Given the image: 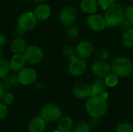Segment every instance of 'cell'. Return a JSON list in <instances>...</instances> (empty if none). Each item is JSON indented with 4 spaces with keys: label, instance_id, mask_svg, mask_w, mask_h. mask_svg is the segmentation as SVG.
<instances>
[{
    "label": "cell",
    "instance_id": "44dd1931",
    "mask_svg": "<svg viewBox=\"0 0 133 132\" xmlns=\"http://www.w3.org/2000/svg\"><path fill=\"white\" fill-rule=\"evenodd\" d=\"M11 71L9 61L2 58L0 60V79L7 77Z\"/></svg>",
    "mask_w": 133,
    "mask_h": 132
},
{
    "label": "cell",
    "instance_id": "d6a6232c",
    "mask_svg": "<svg viewBox=\"0 0 133 132\" xmlns=\"http://www.w3.org/2000/svg\"><path fill=\"white\" fill-rule=\"evenodd\" d=\"M8 77H9V79L10 82H11L12 86H16L19 83L17 75H16V74H12V75H9Z\"/></svg>",
    "mask_w": 133,
    "mask_h": 132
},
{
    "label": "cell",
    "instance_id": "7c38bea8",
    "mask_svg": "<svg viewBox=\"0 0 133 132\" xmlns=\"http://www.w3.org/2000/svg\"><path fill=\"white\" fill-rule=\"evenodd\" d=\"M73 95L78 99H87L91 96V88L89 84L84 82L75 83L72 88Z\"/></svg>",
    "mask_w": 133,
    "mask_h": 132
},
{
    "label": "cell",
    "instance_id": "d6986e66",
    "mask_svg": "<svg viewBox=\"0 0 133 132\" xmlns=\"http://www.w3.org/2000/svg\"><path fill=\"white\" fill-rule=\"evenodd\" d=\"M26 43L22 37L15 38L10 44V49L13 54H23L26 48Z\"/></svg>",
    "mask_w": 133,
    "mask_h": 132
},
{
    "label": "cell",
    "instance_id": "f35d334b",
    "mask_svg": "<svg viewBox=\"0 0 133 132\" xmlns=\"http://www.w3.org/2000/svg\"><path fill=\"white\" fill-rule=\"evenodd\" d=\"M2 55H3V52H2V48L0 47V60L2 58Z\"/></svg>",
    "mask_w": 133,
    "mask_h": 132
},
{
    "label": "cell",
    "instance_id": "1f68e13d",
    "mask_svg": "<svg viewBox=\"0 0 133 132\" xmlns=\"http://www.w3.org/2000/svg\"><path fill=\"white\" fill-rule=\"evenodd\" d=\"M8 114V109L7 106L5 105L3 103H0V121L5 119Z\"/></svg>",
    "mask_w": 133,
    "mask_h": 132
},
{
    "label": "cell",
    "instance_id": "cb8c5ba5",
    "mask_svg": "<svg viewBox=\"0 0 133 132\" xmlns=\"http://www.w3.org/2000/svg\"><path fill=\"white\" fill-rule=\"evenodd\" d=\"M66 35L71 38V39H74L76 38V37H78L79 33V28L76 25H74V24H71L69 26H67V29H66Z\"/></svg>",
    "mask_w": 133,
    "mask_h": 132
},
{
    "label": "cell",
    "instance_id": "2e32d148",
    "mask_svg": "<svg viewBox=\"0 0 133 132\" xmlns=\"http://www.w3.org/2000/svg\"><path fill=\"white\" fill-rule=\"evenodd\" d=\"M34 14L37 20H46L51 16V8L45 3H41L34 9Z\"/></svg>",
    "mask_w": 133,
    "mask_h": 132
},
{
    "label": "cell",
    "instance_id": "60d3db41",
    "mask_svg": "<svg viewBox=\"0 0 133 132\" xmlns=\"http://www.w3.org/2000/svg\"><path fill=\"white\" fill-rule=\"evenodd\" d=\"M0 132H1V131H0Z\"/></svg>",
    "mask_w": 133,
    "mask_h": 132
},
{
    "label": "cell",
    "instance_id": "ab89813d",
    "mask_svg": "<svg viewBox=\"0 0 133 132\" xmlns=\"http://www.w3.org/2000/svg\"><path fill=\"white\" fill-rule=\"evenodd\" d=\"M54 132H60V131H58V130H57V131H54Z\"/></svg>",
    "mask_w": 133,
    "mask_h": 132
},
{
    "label": "cell",
    "instance_id": "30bf717a",
    "mask_svg": "<svg viewBox=\"0 0 133 132\" xmlns=\"http://www.w3.org/2000/svg\"><path fill=\"white\" fill-rule=\"evenodd\" d=\"M91 70L96 76L101 79H104L111 72V65L108 62L101 60L94 61L92 64Z\"/></svg>",
    "mask_w": 133,
    "mask_h": 132
},
{
    "label": "cell",
    "instance_id": "7a4b0ae2",
    "mask_svg": "<svg viewBox=\"0 0 133 132\" xmlns=\"http://www.w3.org/2000/svg\"><path fill=\"white\" fill-rule=\"evenodd\" d=\"M108 26H118L122 23L125 19V10L116 3L110 5L106 10L104 16Z\"/></svg>",
    "mask_w": 133,
    "mask_h": 132
},
{
    "label": "cell",
    "instance_id": "5bb4252c",
    "mask_svg": "<svg viewBox=\"0 0 133 132\" xmlns=\"http://www.w3.org/2000/svg\"><path fill=\"white\" fill-rule=\"evenodd\" d=\"M46 121L40 115L34 117L28 124L29 132H44L46 129Z\"/></svg>",
    "mask_w": 133,
    "mask_h": 132
},
{
    "label": "cell",
    "instance_id": "3957f363",
    "mask_svg": "<svg viewBox=\"0 0 133 132\" xmlns=\"http://www.w3.org/2000/svg\"><path fill=\"white\" fill-rule=\"evenodd\" d=\"M111 68V72L118 78H125L131 75L133 72V64L129 58L119 57L112 61Z\"/></svg>",
    "mask_w": 133,
    "mask_h": 132
},
{
    "label": "cell",
    "instance_id": "9a60e30c",
    "mask_svg": "<svg viewBox=\"0 0 133 132\" xmlns=\"http://www.w3.org/2000/svg\"><path fill=\"white\" fill-rule=\"evenodd\" d=\"M26 61L23 54H14L9 61L11 71L13 72H19L25 67Z\"/></svg>",
    "mask_w": 133,
    "mask_h": 132
},
{
    "label": "cell",
    "instance_id": "7402d4cb",
    "mask_svg": "<svg viewBox=\"0 0 133 132\" xmlns=\"http://www.w3.org/2000/svg\"><path fill=\"white\" fill-rule=\"evenodd\" d=\"M122 43L127 47H133V29L125 31L122 35Z\"/></svg>",
    "mask_w": 133,
    "mask_h": 132
},
{
    "label": "cell",
    "instance_id": "6da1fadb",
    "mask_svg": "<svg viewBox=\"0 0 133 132\" xmlns=\"http://www.w3.org/2000/svg\"><path fill=\"white\" fill-rule=\"evenodd\" d=\"M108 95L104 92L101 95L90 96L86 103L87 113L91 117H102L108 109L107 99Z\"/></svg>",
    "mask_w": 133,
    "mask_h": 132
},
{
    "label": "cell",
    "instance_id": "603a6c76",
    "mask_svg": "<svg viewBox=\"0 0 133 132\" xmlns=\"http://www.w3.org/2000/svg\"><path fill=\"white\" fill-rule=\"evenodd\" d=\"M104 80H105V82H106L108 87L112 88V87H115L117 86V84L118 82V76H117L115 74H114L112 72V73L108 74L104 78Z\"/></svg>",
    "mask_w": 133,
    "mask_h": 132
},
{
    "label": "cell",
    "instance_id": "e0dca14e",
    "mask_svg": "<svg viewBox=\"0 0 133 132\" xmlns=\"http://www.w3.org/2000/svg\"><path fill=\"white\" fill-rule=\"evenodd\" d=\"M57 130L60 132H72L73 130V121L68 116L61 117L57 124Z\"/></svg>",
    "mask_w": 133,
    "mask_h": 132
},
{
    "label": "cell",
    "instance_id": "e575fe53",
    "mask_svg": "<svg viewBox=\"0 0 133 132\" xmlns=\"http://www.w3.org/2000/svg\"><path fill=\"white\" fill-rule=\"evenodd\" d=\"M122 25L123 28L126 29V30H129V29H133V23H130L129 20H127L126 19H124V21L122 22V23L121 24Z\"/></svg>",
    "mask_w": 133,
    "mask_h": 132
},
{
    "label": "cell",
    "instance_id": "d4e9b609",
    "mask_svg": "<svg viewBox=\"0 0 133 132\" xmlns=\"http://www.w3.org/2000/svg\"><path fill=\"white\" fill-rule=\"evenodd\" d=\"M62 54L65 58L70 61L71 59H72L76 56V51L73 47L70 46H66L62 50Z\"/></svg>",
    "mask_w": 133,
    "mask_h": 132
},
{
    "label": "cell",
    "instance_id": "74e56055",
    "mask_svg": "<svg viewBox=\"0 0 133 132\" xmlns=\"http://www.w3.org/2000/svg\"><path fill=\"white\" fill-rule=\"evenodd\" d=\"M34 2H36V3H39V4H41V3H43L45 0H33Z\"/></svg>",
    "mask_w": 133,
    "mask_h": 132
},
{
    "label": "cell",
    "instance_id": "8d00e7d4",
    "mask_svg": "<svg viewBox=\"0 0 133 132\" xmlns=\"http://www.w3.org/2000/svg\"><path fill=\"white\" fill-rule=\"evenodd\" d=\"M5 93V89H4L3 86L2 85V83H1V82H0V100H2V97H3Z\"/></svg>",
    "mask_w": 133,
    "mask_h": 132
},
{
    "label": "cell",
    "instance_id": "83f0119b",
    "mask_svg": "<svg viewBox=\"0 0 133 132\" xmlns=\"http://www.w3.org/2000/svg\"><path fill=\"white\" fill-rule=\"evenodd\" d=\"M14 100H15V97L12 93L9 92H5L2 99V103H3L6 106H9L13 103Z\"/></svg>",
    "mask_w": 133,
    "mask_h": 132
},
{
    "label": "cell",
    "instance_id": "484cf974",
    "mask_svg": "<svg viewBox=\"0 0 133 132\" xmlns=\"http://www.w3.org/2000/svg\"><path fill=\"white\" fill-rule=\"evenodd\" d=\"M90 126L87 122H79L73 128V132H90Z\"/></svg>",
    "mask_w": 133,
    "mask_h": 132
},
{
    "label": "cell",
    "instance_id": "ac0fdd59",
    "mask_svg": "<svg viewBox=\"0 0 133 132\" xmlns=\"http://www.w3.org/2000/svg\"><path fill=\"white\" fill-rule=\"evenodd\" d=\"M108 86L105 82L104 79H98L94 80L91 85H90V88H91V96H94V95H101L103 93L105 92L106 89H107Z\"/></svg>",
    "mask_w": 133,
    "mask_h": 132
},
{
    "label": "cell",
    "instance_id": "5b68a950",
    "mask_svg": "<svg viewBox=\"0 0 133 132\" xmlns=\"http://www.w3.org/2000/svg\"><path fill=\"white\" fill-rule=\"evenodd\" d=\"M37 23V19L34 12L26 11L21 13L17 19V26L24 30L26 32L34 30Z\"/></svg>",
    "mask_w": 133,
    "mask_h": 132
},
{
    "label": "cell",
    "instance_id": "8992f818",
    "mask_svg": "<svg viewBox=\"0 0 133 132\" xmlns=\"http://www.w3.org/2000/svg\"><path fill=\"white\" fill-rule=\"evenodd\" d=\"M23 54L26 62L31 65H34L41 62L44 56V53L41 47L35 44L27 46Z\"/></svg>",
    "mask_w": 133,
    "mask_h": 132
},
{
    "label": "cell",
    "instance_id": "4316f807",
    "mask_svg": "<svg viewBox=\"0 0 133 132\" xmlns=\"http://www.w3.org/2000/svg\"><path fill=\"white\" fill-rule=\"evenodd\" d=\"M116 132H133V125L129 123H122L116 127Z\"/></svg>",
    "mask_w": 133,
    "mask_h": 132
},
{
    "label": "cell",
    "instance_id": "9c48e42d",
    "mask_svg": "<svg viewBox=\"0 0 133 132\" xmlns=\"http://www.w3.org/2000/svg\"><path fill=\"white\" fill-rule=\"evenodd\" d=\"M76 17H77V11L72 6L65 7L61 10L58 16L60 22L66 26L73 24V23L76 19Z\"/></svg>",
    "mask_w": 133,
    "mask_h": 132
},
{
    "label": "cell",
    "instance_id": "8fae6325",
    "mask_svg": "<svg viewBox=\"0 0 133 132\" xmlns=\"http://www.w3.org/2000/svg\"><path fill=\"white\" fill-rule=\"evenodd\" d=\"M87 22L88 26L94 31H101L107 26L104 17L97 13L90 14Z\"/></svg>",
    "mask_w": 133,
    "mask_h": 132
},
{
    "label": "cell",
    "instance_id": "f546056e",
    "mask_svg": "<svg viewBox=\"0 0 133 132\" xmlns=\"http://www.w3.org/2000/svg\"><path fill=\"white\" fill-rule=\"evenodd\" d=\"M116 0H97L98 5L101 7L102 9L106 10L110 5L114 4Z\"/></svg>",
    "mask_w": 133,
    "mask_h": 132
},
{
    "label": "cell",
    "instance_id": "d590c367",
    "mask_svg": "<svg viewBox=\"0 0 133 132\" xmlns=\"http://www.w3.org/2000/svg\"><path fill=\"white\" fill-rule=\"evenodd\" d=\"M7 42L6 36L3 33H0V47L2 48Z\"/></svg>",
    "mask_w": 133,
    "mask_h": 132
},
{
    "label": "cell",
    "instance_id": "277c9868",
    "mask_svg": "<svg viewBox=\"0 0 133 132\" xmlns=\"http://www.w3.org/2000/svg\"><path fill=\"white\" fill-rule=\"evenodd\" d=\"M62 111L61 108L54 103H46L41 110V116L47 121L52 122L58 121L62 117Z\"/></svg>",
    "mask_w": 133,
    "mask_h": 132
},
{
    "label": "cell",
    "instance_id": "836d02e7",
    "mask_svg": "<svg viewBox=\"0 0 133 132\" xmlns=\"http://www.w3.org/2000/svg\"><path fill=\"white\" fill-rule=\"evenodd\" d=\"M15 33L16 34V36L18 37H22L26 33V31L24 30H23L22 28H20L19 26H16V27L15 29Z\"/></svg>",
    "mask_w": 133,
    "mask_h": 132
},
{
    "label": "cell",
    "instance_id": "ffe728a7",
    "mask_svg": "<svg viewBox=\"0 0 133 132\" xmlns=\"http://www.w3.org/2000/svg\"><path fill=\"white\" fill-rule=\"evenodd\" d=\"M81 9L87 13H94L98 8V3L97 0H83L80 3Z\"/></svg>",
    "mask_w": 133,
    "mask_h": 132
},
{
    "label": "cell",
    "instance_id": "52a82bcc",
    "mask_svg": "<svg viewBox=\"0 0 133 132\" xmlns=\"http://www.w3.org/2000/svg\"><path fill=\"white\" fill-rule=\"evenodd\" d=\"M87 65L86 61L84 60V58H82L78 55L69 61L68 66L69 73L75 77L83 75L87 71Z\"/></svg>",
    "mask_w": 133,
    "mask_h": 132
},
{
    "label": "cell",
    "instance_id": "ba28073f",
    "mask_svg": "<svg viewBox=\"0 0 133 132\" xmlns=\"http://www.w3.org/2000/svg\"><path fill=\"white\" fill-rule=\"evenodd\" d=\"M19 83L23 86H29L34 83L37 79V72L33 68L24 67L17 74Z\"/></svg>",
    "mask_w": 133,
    "mask_h": 132
},
{
    "label": "cell",
    "instance_id": "f1b7e54d",
    "mask_svg": "<svg viewBox=\"0 0 133 132\" xmlns=\"http://www.w3.org/2000/svg\"><path fill=\"white\" fill-rule=\"evenodd\" d=\"M96 57L97 58L98 60L104 61L109 57V51L106 49H101L97 51L96 53Z\"/></svg>",
    "mask_w": 133,
    "mask_h": 132
},
{
    "label": "cell",
    "instance_id": "4fadbf2b",
    "mask_svg": "<svg viewBox=\"0 0 133 132\" xmlns=\"http://www.w3.org/2000/svg\"><path fill=\"white\" fill-rule=\"evenodd\" d=\"M76 54L82 58H89L94 52V45L90 41H81L79 43L76 48Z\"/></svg>",
    "mask_w": 133,
    "mask_h": 132
},
{
    "label": "cell",
    "instance_id": "4dcf8cb0",
    "mask_svg": "<svg viewBox=\"0 0 133 132\" xmlns=\"http://www.w3.org/2000/svg\"><path fill=\"white\" fill-rule=\"evenodd\" d=\"M125 17L127 20L133 23V5H129L125 9Z\"/></svg>",
    "mask_w": 133,
    "mask_h": 132
}]
</instances>
